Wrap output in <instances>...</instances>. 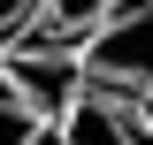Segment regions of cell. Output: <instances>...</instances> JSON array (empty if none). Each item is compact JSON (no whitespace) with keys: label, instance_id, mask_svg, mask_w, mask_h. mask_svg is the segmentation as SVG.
Returning <instances> with one entry per match:
<instances>
[{"label":"cell","instance_id":"1","mask_svg":"<svg viewBox=\"0 0 153 145\" xmlns=\"http://www.w3.org/2000/svg\"><path fill=\"white\" fill-rule=\"evenodd\" d=\"M76 69H84V84L138 99L153 84V0H107L100 23L76 38Z\"/></svg>","mask_w":153,"mask_h":145},{"label":"cell","instance_id":"2","mask_svg":"<svg viewBox=\"0 0 153 145\" xmlns=\"http://www.w3.org/2000/svg\"><path fill=\"white\" fill-rule=\"evenodd\" d=\"M0 76H8V92H16L46 130H54V115L84 92L76 46H69V38H54V31H38V23H31L23 38H8V46H0Z\"/></svg>","mask_w":153,"mask_h":145},{"label":"cell","instance_id":"3","mask_svg":"<svg viewBox=\"0 0 153 145\" xmlns=\"http://www.w3.org/2000/svg\"><path fill=\"white\" fill-rule=\"evenodd\" d=\"M54 145H153V130L138 122V99L84 84L69 107L54 115Z\"/></svg>","mask_w":153,"mask_h":145},{"label":"cell","instance_id":"4","mask_svg":"<svg viewBox=\"0 0 153 145\" xmlns=\"http://www.w3.org/2000/svg\"><path fill=\"white\" fill-rule=\"evenodd\" d=\"M100 8H107V0H38V31H54V38L76 46V38L100 23Z\"/></svg>","mask_w":153,"mask_h":145},{"label":"cell","instance_id":"5","mask_svg":"<svg viewBox=\"0 0 153 145\" xmlns=\"http://www.w3.org/2000/svg\"><path fill=\"white\" fill-rule=\"evenodd\" d=\"M0 145H54V138H46V122L8 92V76H0Z\"/></svg>","mask_w":153,"mask_h":145},{"label":"cell","instance_id":"6","mask_svg":"<svg viewBox=\"0 0 153 145\" xmlns=\"http://www.w3.org/2000/svg\"><path fill=\"white\" fill-rule=\"evenodd\" d=\"M38 23V0H0V46H8V38H23Z\"/></svg>","mask_w":153,"mask_h":145},{"label":"cell","instance_id":"7","mask_svg":"<svg viewBox=\"0 0 153 145\" xmlns=\"http://www.w3.org/2000/svg\"><path fill=\"white\" fill-rule=\"evenodd\" d=\"M138 122H146V130H153V84H146V92H138Z\"/></svg>","mask_w":153,"mask_h":145}]
</instances>
